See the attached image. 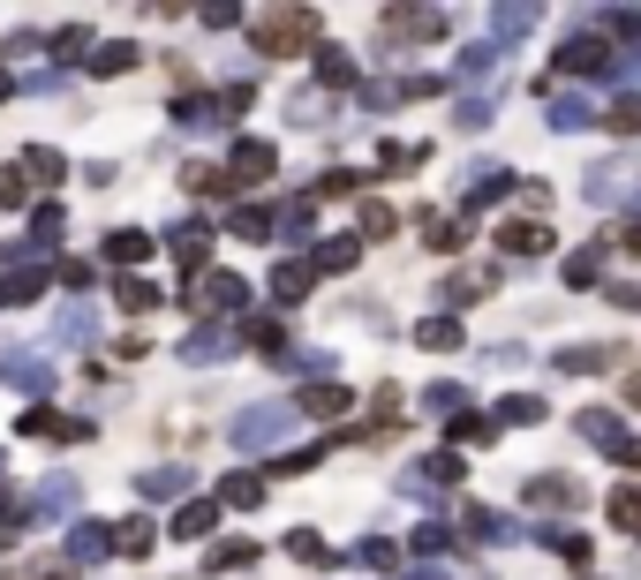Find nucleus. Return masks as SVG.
<instances>
[{"label":"nucleus","mask_w":641,"mask_h":580,"mask_svg":"<svg viewBox=\"0 0 641 580\" xmlns=\"http://www.w3.org/2000/svg\"><path fill=\"white\" fill-rule=\"evenodd\" d=\"M612 528L641 543V490H612Z\"/></svg>","instance_id":"obj_5"},{"label":"nucleus","mask_w":641,"mask_h":580,"mask_svg":"<svg viewBox=\"0 0 641 580\" xmlns=\"http://www.w3.org/2000/svg\"><path fill=\"white\" fill-rule=\"evenodd\" d=\"M490 287H498V272H490V265H483V272H461V280H453V301H483Z\"/></svg>","instance_id":"obj_13"},{"label":"nucleus","mask_w":641,"mask_h":580,"mask_svg":"<svg viewBox=\"0 0 641 580\" xmlns=\"http://www.w3.org/2000/svg\"><path fill=\"white\" fill-rule=\"evenodd\" d=\"M38 287H46V272H15V280H8V301H38Z\"/></svg>","instance_id":"obj_24"},{"label":"nucleus","mask_w":641,"mask_h":580,"mask_svg":"<svg viewBox=\"0 0 641 580\" xmlns=\"http://www.w3.org/2000/svg\"><path fill=\"white\" fill-rule=\"evenodd\" d=\"M385 30H393V38H431V30H438V15H415V8H393V15H385Z\"/></svg>","instance_id":"obj_7"},{"label":"nucleus","mask_w":641,"mask_h":580,"mask_svg":"<svg viewBox=\"0 0 641 580\" xmlns=\"http://www.w3.org/2000/svg\"><path fill=\"white\" fill-rule=\"evenodd\" d=\"M23 173H30V181H46V189H53V181H61V158H53V151H23Z\"/></svg>","instance_id":"obj_15"},{"label":"nucleus","mask_w":641,"mask_h":580,"mask_svg":"<svg viewBox=\"0 0 641 580\" xmlns=\"http://www.w3.org/2000/svg\"><path fill=\"white\" fill-rule=\"evenodd\" d=\"M114 551H121V558H144V551H152V520H121V528H114Z\"/></svg>","instance_id":"obj_9"},{"label":"nucleus","mask_w":641,"mask_h":580,"mask_svg":"<svg viewBox=\"0 0 641 580\" xmlns=\"http://www.w3.org/2000/svg\"><path fill=\"white\" fill-rule=\"evenodd\" d=\"M219 520V505H189V513H174V536H204Z\"/></svg>","instance_id":"obj_17"},{"label":"nucleus","mask_w":641,"mask_h":580,"mask_svg":"<svg viewBox=\"0 0 641 580\" xmlns=\"http://www.w3.org/2000/svg\"><path fill=\"white\" fill-rule=\"evenodd\" d=\"M303 408H310V415H339V408H347V392H339V385H310V392H303Z\"/></svg>","instance_id":"obj_14"},{"label":"nucleus","mask_w":641,"mask_h":580,"mask_svg":"<svg viewBox=\"0 0 641 580\" xmlns=\"http://www.w3.org/2000/svg\"><path fill=\"white\" fill-rule=\"evenodd\" d=\"M627 392H634V400H641V377H634V385H627Z\"/></svg>","instance_id":"obj_32"},{"label":"nucleus","mask_w":641,"mask_h":580,"mask_svg":"<svg viewBox=\"0 0 641 580\" xmlns=\"http://www.w3.org/2000/svg\"><path fill=\"white\" fill-rule=\"evenodd\" d=\"M627 249H634V257H641V227H627Z\"/></svg>","instance_id":"obj_31"},{"label":"nucleus","mask_w":641,"mask_h":580,"mask_svg":"<svg viewBox=\"0 0 641 580\" xmlns=\"http://www.w3.org/2000/svg\"><path fill=\"white\" fill-rule=\"evenodd\" d=\"M249 558H257L249 543H219V551H211V573H234V566H249Z\"/></svg>","instance_id":"obj_22"},{"label":"nucleus","mask_w":641,"mask_h":580,"mask_svg":"<svg viewBox=\"0 0 641 580\" xmlns=\"http://www.w3.org/2000/svg\"><path fill=\"white\" fill-rule=\"evenodd\" d=\"M597 61H612V46H597V38H581V46H566V68H597Z\"/></svg>","instance_id":"obj_19"},{"label":"nucleus","mask_w":641,"mask_h":580,"mask_svg":"<svg viewBox=\"0 0 641 580\" xmlns=\"http://www.w3.org/2000/svg\"><path fill=\"white\" fill-rule=\"evenodd\" d=\"M355 257H362V242H324V249H318V265H310V272H347Z\"/></svg>","instance_id":"obj_12"},{"label":"nucleus","mask_w":641,"mask_h":580,"mask_svg":"<svg viewBox=\"0 0 641 580\" xmlns=\"http://www.w3.org/2000/svg\"><path fill=\"white\" fill-rule=\"evenodd\" d=\"M272 294H280V301H303V294H310V265H280V272H272Z\"/></svg>","instance_id":"obj_10"},{"label":"nucleus","mask_w":641,"mask_h":580,"mask_svg":"<svg viewBox=\"0 0 641 580\" xmlns=\"http://www.w3.org/2000/svg\"><path fill=\"white\" fill-rule=\"evenodd\" d=\"M234 234H242V242H265L272 219H265V211H234Z\"/></svg>","instance_id":"obj_23"},{"label":"nucleus","mask_w":641,"mask_h":580,"mask_svg":"<svg viewBox=\"0 0 641 580\" xmlns=\"http://www.w3.org/2000/svg\"><path fill=\"white\" fill-rule=\"evenodd\" d=\"M0 211H23V181H0Z\"/></svg>","instance_id":"obj_29"},{"label":"nucleus","mask_w":641,"mask_h":580,"mask_svg":"<svg viewBox=\"0 0 641 580\" xmlns=\"http://www.w3.org/2000/svg\"><path fill=\"white\" fill-rule=\"evenodd\" d=\"M287 551H295V558H310V566H324V558H332V551H324L318 536H295V543H287Z\"/></svg>","instance_id":"obj_28"},{"label":"nucleus","mask_w":641,"mask_h":580,"mask_svg":"<svg viewBox=\"0 0 641 580\" xmlns=\"http://www.w3.org/2000/svg\"><path fill=\"white\" fill-rule=\"evenodd\" d=\"M114 294H121V309H129V317H144V309L159 301V294L144 287V280H121V287H114Z\"/></svg>","instance_id":"obj_18"},{"label":"nucleus","mask_w":641,"mask_h":580,"mask_svg":"<svg viewBox=\"0 0 641 580\" xmlns=\"http://www.w3.org/2000/svg\"><path fill=\"white\" fill-rule=\"evenodd\" d=\"M423 347H461V324H453V317H431V324H423Z\"/></svg>","instance_id":"obj_20"},{"label":"nucleus","mask_w":641,"mask_h":580,"mask_svg":"<svg viewBox=\"0 0 641 580\" xmlns=\"http://www.w3.org/2000/svg\"><path fill=\"white\" fill-rule=\"evenodd\" d=\"M370 415H377V430H393V423H400V385H377V400H370Z\"/></svg>","instance_id":"obj_16"},{"label":"nucleus","mask_w":641,"mask_h":580,"mask_svg":"<svg viewBox=\"0 0 641 580\" xmlns=\"http://www.w3.org/2000/svg\"><path fill=\"white\" fill-rule=\"evenodd\" d=\"M129 61H137V53H129V46H106V53H99V61H91V68H99V76H114V68H129Z\"/></svg>","instance_id":"obj_27"},{"label":"nucleus","mask_w":641,"mask_h":580,"mask_svg":"<svg viewBox=\"0 0 641 580\" xmlns=\"http://www.w3.org/2000/svg\"><path fill=\"white\" fill-rule=\"evenodd\" d=\"M257 498H265V482H257V475H227V482H219V505H242V513H249Z\"/></svg>","instance_id":"obj_8"},{"label":"nucleus","mask_w":641,"mask_h":580,"mask_svg":"<svg viewBox=\"0 0 641 580\" xmlns=\"http://www.w3.org/2000/svg\"><path fill=\"white\" fill-rule=\"evenodd\" d=\"M227 181H234V196H242V189H257V181H272V144H257V137H249V144H234Z\"/></svg>","instance_id":"obj_2"},{"label":"nucleus","mask_w":641,"mask_h":580,"mask_svg":"<svg viewBox=\"0 0 641 580\" xmlns=\"http://www.w3.org/2000/svg\"><path fill=\"white\" fill-rule=\"evenodd\" d=\"M498 249H505V257H543V249H551V227H536V219H505V227H498Z\"/></svg>","instance_id":"obj_3"},{"label":"nucleus","mask_w":641,"mask_h":580,"mask_svg":"<svg viewBox=\"0 0 641 580\" xmlns=\"http://www.w3.org/2000/svg\"><path fill=\"white\" fill-rule=\"evenodd\" d=\"M528 498H536V505H574L581 490H574V482H528Z\"/></svg>","instance_id":"obj_21"},{"label":"nucleus","mask_w":641,"mask_h":580,"mask_svg":"<svg viewBox=\"0 0 641 580\" xmlns=\"http://www.w3.org/2000/svg\"><path fill=\"white\" fill-rule=\"evenodd\" d=\"M106 257H114V265H144L152 242H144V234H106Z\"/></svg>","instance_id":"obj_11"},{"label":"nucleus","mask_w":641,"mask_h":580,"mask_svg":"<svg viewBox=\"0 0 641 580\" xmlns=\"http://www.w3.org/2000/svg\"><path fill=\"white\" fill-rule=\"evenodd\" d=\"M393 227H400V219H393V204H377V196H370V204L355 211V234H362V242H385Z\"/></svg>","instance_id":"obj_4"},{"label":"nucleus","mask_w":641,"mask_h":580,"mask_svg":"<svg viewBox=\"0 0 641 580\" xmlns=\"http://www.w3.org/2000/svg\"><path fill=\"white\" fill-rule=\"evenodd\" d=\"M612 129L634 137V129H641V99H619V106H612Z\"/></svg>","instance_id":"obj_25"},{"label":"nucleus","mask_w":641,"mask_h":580,"mask_svg":"<svg viewBox=\"0 0 641 580\" xmlns=\"http://www.w3.org/2000/svg\"><path fill=\"white\" fill-rule=\"evenodd\" d=\"M38 580H76V573H68V566H46V573H38Z\"/></svg>","instance_id":"obj_30"},{"label":"nucleus","mask_w":641,"mask_h":580,"mask_svg":"<svg viewBox=\"0 0 641 580\" xmlns=\"http://www.w3.org/2000/svg\"><path fill=\"white\" fill-rule=\"evenodd\" d=\"M8 580H38V573H8Z\"/></svg>","instance_id":"obj_33"},{"label":"nucleus","mask_w":641,"mask_h":580,"mask_svg":"<svg viewBox=\"0 0 641 580\" xmlns=\"http://www.w3.org/2000/svg\"><path fill=\"white\" fill-rule=\"evenodd\" d=\"M453 437H461V444H490L498 430H490V423H476V415H461V423H453Z\"/></svg>","instance_id":"obj_26"},{"label":"nucleus","mask_w":641,"mask_h":580,"mask_svg":"<svg viewBox=\"0 0 641 580\" xmlns=\"http://www.w3.org/2000/svg\"><path fill=\"white\" fill-rule=\"evenodd\" d=\"M234 301H242V280H227V272H211L196 294V309H234Z\"/></svg>","instance_id":"obj_6"},{"label":"nucleus","mask_w":641,"mask_h":580,"mask_svg":"<svg viewBox=\"0 0 641 580\" xmlns=\"http://www.w3.org/2000/svg\"><path fill=\"white\" fill-rule=\"evenodd\" d=\"M249 38H257V53L295 61V53L318 38V15H310V8H265V15H249Z\"/></svg>","instance_id":"obj_1"}]
</instances>
